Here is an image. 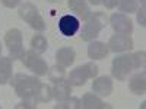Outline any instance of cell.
Here are the masks:
<instances>
[{
    "mask_svg": "<svg viewBox=\"0 0 146 109\" xmlns=\"http://www.w3.org/2000/svg\"><path fill=\"white\" fill-rule=\"evenodd\" d=\"M0 2H2V5H3L5 7H7V9H13V7H16V6L19 5L21 0H0Z\"/></svg>",
    "mask_w": 146,
    "mask_h": 109,
    "instance_id": "26",
    "label": "cell"
},
{
    "mask_svg": "<svg viewBox=\"0 0 146 109\" xmlns=\"http://www.w3.org/2000/svg\"><path fill=\"white\" fill-rule=\"evenodd\" d=\"M47 48H48V42H47L44 35L32 36V39H31V50L32 51L38 53V54H42V53L47 51Z\"/></svg>",
    "mask_w": 146,
    "mask_h": 109,
    "instance_id": "20",
    "label": "cell"
},
{
    "mask_svg": "<svg viewBox=\"0 0 146 109\" xmlns=\"http://www.w3.org/2000/svg\"><path fill=\"white\" fill-rule=\"evenodd\" d=\"M12 80V58L0 57V84Z\"/></svg>",
    "mask_w": 146,
    "mask_h": 109,
    "instance_id": "18",
    "label": "cell"
},
{
    "mask_svg": "<svg viewBox=\"0 0 146 109\" xmlns=\"http://www.w3.org/2000/svg\"><path fill=\"white\" fill-rule=\"evenodd\" d=\"M101 5H104L107 9H114L117 5H118V0H101Z\"/></svg>",
    "mask_w": 146,
    "mask_h": 109,
    "instance_id": "27",
    "label": "cell"
},
{
    "mask_svg": "<svg viewBox=\"0 0 146 109\" xmlns=\"http://www.w3.org/2000/svg\"><path fill=\"white\" fill-rule=\"evenodd\" d=\"M56 109H70V108H82V100L78 98H67L66 100H60L56 106Z\"/></svg>",
    "mask_w": 146,
    "mask_h": 109,
    "instance_id": "22",
    "label": "cell"
},
{
    "mask_svg": "<svg viewBox=\"0 0 146 109\" xmlns=\"http://www.w3.org/2000/svg\"><path fill=\"white\" fill-rule=\"evenodd\" d=\"M89 3L94 6H98V5H101V0H89Z\"/></svg>",
    "mask_w": 146,
    "mask_h": 109,
    "instance_id": "28",
    "label": "cell"
},
{
    "mask_svg": "<svg viewBox=\"0 0 146 109\" xmlns=\"http://www.w3.org/2000/svg\"><path fill=\"white\" fill-rule=\"evenodd\" d=\"M51 92H53V98H56L57 102L66 100L67 98H70L72 84L69 81H66L64 79L63 80H58V81H54V86L51 87Z\"/></svg>",
    "mask_w": 146,
    "mask_h": 109,
    "instance_id": "12",
    "label": "cell"
},
{
    "mask_svg": "<svg viewBox=\"0 0 146 109\" xmlns=\"http://www.w3.org/2000/svg\"><path fill=\"white\" fill-rule=\"evenodd\" d=\"M80 29V22L73 15H64L58 20V31L64 36H73Z\"/></svg>",
    "mask_w": 146,
    "mask_h": 109,
    "instance_id": "9",
    "label": "cell"
},
{
    "mask_svg": "<svg viewBox=\"0 0 146 109\" xmlns=\"http://www.w3.org/2000/svg\"><path fill=\"white\" fill-rule=\"evenodd\" d=\"M110 23H111V26L115 31V33L130 35L133 32V23H131L130 18L126 16L124 13H113L111 18H110Z\"/></svg>",
    "mask_w": 146,
    "mask_h": 109,
    "instance_id": "10",
    "label": "cell"
},
{
    "mask_svg": "<svg viewBox=\"0 0 146 109\" xmlns=\"http://www.w3.org/2000/svg\"><path fill=\"white\" fill-rule=\"evenodd\" d=\"M82 108L85 109H110L108 103H105L104 100H101L94 93H85L83 98H82Z\"/></svg>",
    "mask_w": 146,
    "mask_h": 109,
    "instance_id": "16",
    "label": "cell"
},
{
    "mask_svg": "<svg viewBox=\"0 0 146 109\" xmlns=\"http://www.w3.org/2000/svg\"><path fill=\"white\" fill-rule=\"evenodd\" d=\"M98 76V66H95L94 63H86L80 67H76L75 70L70 71L69 74V83L72 86H83L86 83L88 79H95Z\"/></svg>",
    "mask_w": 146,
    "mask_h": 109,
    "instance_id": "4",
    "label": "cell"
},
{
    "mask_svg": "<svg viewBox=\"0 0 146 109\" xmlns=\"http://www.w3.org/2000/svg\"><path fill=\"white\" fill-rule=\"evenodd\" d=\"M12 84H13V87H15L16 95L22 100H32V102H35L34 95H35L36 89H38V86L41 84V81L36 77H34V76H27V74L19 73V74H16L13 77Z\"/></svg>",
    "mask_w": 146,
    "mask_h": 109,
    "instance_id": "1",
    "label": "cell"
},
{
    "mask_svg": "<svg viewBox=\"0 0 146 109\" xmlns=\"http://www.w3.org/2000/svg\"><path fill=\"white\" fill-rule=\"evenodd\" d=\"M75 58H76V51L72 47H63L56 53V60L58 66H63V67L72 66L75 63Z\"/></svg>",
    "mask_w": 146,
    "mask_h": 109,
    "instance_id": "15",
    "label": "cell"
},
{
    "mask_svg": "<svg viewBox=\"0 0 146 109\" xmlns=\"http://www.w3.org/2000/svg\"><path fill=\"white\" fill-rule=\"evenodd\" d=\"M118 7L124 13H136L137 10V0H118Z\"/></svg>",
    "mask_w": 146,
    "mask_h": 109,
    "instance_id": "21",
    "label": "cell"
},
{
    "mask_svg": "<svg viewBox=\"0 0 146 109\" xmlns=\"http://www.w3.org/2000/svg\"><path fill=\"white\" fill-rule=\"evenodd\" d=\"M140 3H142V7H145V3H146V0H140Z\"/></svg>",
    "mask_w": 146,
    "mask_h": 109,
    "instance_id": "30",
    "label": "cell"
},
{
    "mask_svg": "<svg viewBox=\"0 0 146 109\" xmlns=\"http://www.w3.org/2000/svg\"><path fill=\"white\" fill-rule=\"evenodd\" d=\"M110 48L105 42L101 41H91L88 47V55L91 60H102L108 55Z\"/></svg>",
    "mask_w": 146,
    "mask_h": 109,
    "instance_id": "13",
    "label": "cell"
},
{
    "mask_svg": "<svg viewBox=\"0 0 146 109\" xmlns=\"http://www.w3.org/2000/svg\"><path fill=\"white\" fill-rule=\"evenodd\" d=\"M34 99H35V102L38 103V102H50L51 99H53V92H51V87L48 86V84H45V83H41L40 86H38V89H36V92H35V95H34Z\"/></svg>",
    "mask_w": 146,
    "mask_h": 109,
    "instance_id": "19",
    "label": "cell"
},
{
    "mask_svg": "<svg viewBox=\"0 0 146 109\" xmlns=\"http://www.w3.org/2000/svg\"><path fill=\"white\" fill-rule=\"evenodd\" d=\"M5 42L10 53L12 60H22L23 54V41H22V32L19 29H10L5 35Z\"/></svg>",
    "mask_w": 146,
    "mask_h": 109,
    "instance_id": "6",
    "label": "cell"
},
{
    "mask_svg": "<svg viewBox=\"0 0 146 109\" xmlns=\"http://www.w3.org/2000/svg\"><path fill=\"white\" fill-rule=\"evenodd\" d=\"M22 61H23V66L29 68L35 76H45L48 73V66L44 61V58L32 50L25 51V54L22 57Z\"/></svg>",
    "mask_w": 146,
    "mask_h": 109,
    "instance_id": "7",
    "label": "cell"
},
{
    "mask_svg": "<svg viewBox=\"0 0 146 109\" xmlns=\"http://www.w3.org/2000/svg\"><path fill=\"white\" fill-rule=\"evenodd\" d=\"M136 70V64H135V58L133 54H123V55H117L113 60V68L111 73L117 80H126L129 77V74Z\"/></svg>",
    "mask_w": 146,
    "mask_h": 109,
    "instance_id": "3",
    "label": "cell"
},
{
    "mask_svg": "<svg viewBox=\"0 0 146 109\" xmlns=\"http://www.w3.org/2000/svg\"><path fill=\"white\" fill-rule=\"evenodd\" d=\"M19 16L25 20L32 29H35V31H40L41 32V31H44L47 28L44 18L40 15L38 9H36L32 3H23L19 7Z\"/></svg>",
    "mask_w": 146,
    "mask_h": 109,
    "instance_id": "5",
    "label": "cell"
},
{
    "mask_svg": "<svg viewBox=\"0 0 146 109\" xmlns=\"http://www.w3.org/2000/svg\"><path fill=\"white\" fill-rule=\"evenodd\" d=\"M67 6L70 10H73L82 19H85L91 13L89 6H88V0H67Z\"/></svg>",
    "mask_w": 146,
    "mask_h": 109,
    "instance_id": "17",
    "label": "cell"
},
{
    "mask_svg": "<svg viewBox=\"0 0 146 109\" xmlns=\"http://www.w3.org/2000/svg\"><path fill=\"white\" fill-rule=\"evenodd\" d=\"M48 74H50L51 81H58V80H63L64 79V67L63 66H54L51 70H48Z\"/></svg>",
    "mask_w": 146,
    "mask_h": 109,
    "instance_id": "23",
    "label": "cell"
},
{
    "mask_svg": "<svg viewBox=\"0 0 146 109\" xmlns=\"http://www.w3.org/2000/svg\"><path fill=\"white\" fill-rule=\"evenodd\" d=\"M105 22H107V16L102 13V12L89 13L86 18H85V25H83V29L80 32L82 41L91 42L95 38H98L102 28L105 26Z\"/></svg>",
    "mask_w": 146,
    "mask_h": 109,
    "instance_id": "2",
    "label": "cell"
},
{
    "mask_svg": "<svg viewBox=\"0 0 146 109\" xmlns=\"http://www.w3.org/2000/svg\"><path fill=\"white\" fill-rule=\"evenodd\" d=\"M107 45L113 53H124L133 48V39L127 33H115L110 38Z\"/></svg>",
    "mask_w": 146,
    "mask_h": 109,
    "instance_id": "8",
    "label": "cell"
},
{
    "mask_svg": "<svg viewBox=\"0 0 146 109\" xmlns=\"http://www.w3.org/2000/svg\"><path fill=\"white\" fill-rule=\"evenodd\" d=\"M129 89L135 95H145L146 92V73L139 71L129 81Z\"/></svg>",
    "mask_w": 146,
    "mask_h": 109,
    "instance_id": "14",
    "label": "cell"
},
{
    "mask_svg": "<svg viewBox=\"0 0 146 109\" xmlns=\"http://www.w3.org/2000/svg\"><path fill=\"white\" fill-rule=\"evenodd\" d=\"M47 2H50V3H60L62 0H47Z\"/></svg>",
    "mask_w": 146,
    "mask_h": 109,
    "instance_id": "29",
    "label": "cell"
},
{
    "mask_svg": "<svg viewBox=\"0 0 146 109\" xmlns=\"http://www.w3.org/2000/svg\"><path fill=\"white\" fill-rule=\"evenodd\" d=\"M133 58H135V64H136V68H143L145 64H146V54L145 51H137L133 54Z\"/></svg>",
    "mask_w": 146,
    "mask_h": 109,
    "instance_id": "24",
    "label": "cell"
},
{
    "mask_svg": "<svg viewBox=\"0 0 146 109\" xmlns=\"http://www.w3.org/2000/svg\"><path fill=\"white\" fill-rule=\"evenodd\" d=\"M0 55H2V44H0Z\"/></svg>",
    "mask_w": 146,
    "mask_h": 109,
    "instance_id": "31",
    "label": "cell"
},
{
    "mask_svg": "<svg viewBox=\"0 0 146 109\" xmlns=\"http://www.w3.org/2000/svg\"><path fill=\"white\" fill-rule=\"evenodd\" d=\"M114 84H113V79L108 76H101L96 77L92 81V90L94 93L100 95V96H110L113 93Z\"/></svg>",
    "mask_w": 146,
    "mask_h": 109,
    "instance_id": "11",
    "label": "cell"
},
{
    "mask_svg": "<svg viewBox=\"0 0 146 109\" xmlns=\"http://www.w3.org/2000/svg\"><path fill=\"white\" fill-rule=\"evenodd\" d=\"M136 13H137V22H139V25L142 28L146 26V13H145V7H142L140 10H136Z\"/></svg>",
    "mask_w": 146,
    "mask_h": 109,
    "instance_id": "25",
    "label": "cell"
}]
</instances>
